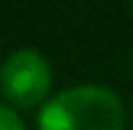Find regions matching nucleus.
Wrapping results in <instances>:
<instances>
[{
    "instance_id": "1",
    "label": "nucleus",
    "mask_w": 133,
    "mask_h": 130,
    "mask_svg": "<svg viewBox=\"0 0 133 130\" xmlns=\"http://www.w3.org/2000/svg\"><path fill=\"white\" fill-rule=\"evenodd\" d=\"M125 109L106 87H74L60 92L38 114V130H122Z\"/></svg>"
},
{
    "instance_id": "2",
    "label": "nucleus",
    "mask_w": 133,
    "mask_h": 130,
    "mask_svg": "<svg viewBox=\"0 0 133 130\" xmlns=\"http://www.w3.org/2000/svg\"><path fill=\"white\" fill-rule=\"evenodd\" d=\"M52 84V70L46 60L33 49L14 52L0 68V90L11 103L33 109L46 98Z\"/></svg>"
},
{
    "instance_id": "3",
    "label": "nucleus",
    "mask_w": 133,
    "mask_h": 130,
    "mask_svg": "<svg viewBox=\"0 0 133 130\" xmlns=\"http://www.w3.org/2000/svg\"><path fill=\"white\" fill-rule=\"evenodd\" d=\"M0 130H25V125L16 117V111L3 106V103H0Z\"/></svg>"
}]
</instances>
